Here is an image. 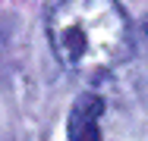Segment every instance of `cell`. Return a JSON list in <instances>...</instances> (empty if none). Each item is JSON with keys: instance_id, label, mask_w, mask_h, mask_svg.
I'll return each instance as SVG.
<instances>
[{"instance_id": "6da1fadb", "label": "cell", "mask_w": 148, "mask_h": 141, "mask_svg": "<svg viewBox=\"0 0 148 141\" xmlns=\"http://www.w3.org/2000/svg\"><path fill=\"white\" fill-rule=\"evenodd\" d=\"M47 38L60 63L82 75L107 72L132 50V28L117 0H54Z\"/></svg>"}, {"instance_id": "7a4b0ae2", "label": "cell", "mask_w": 148, "mask_h": 141, "mask_svg": "<svg viewBox=\"0 0 148 141\" xmlns=\"http://www.w3.org/2000/svg\"><path fill=\"white\" fill-rule=\"evenodd\" d=\"M101 113H104V100L98 94H82L76 97L73 104V113H69V141H101Z\"/></svg>"}]
</instances>
